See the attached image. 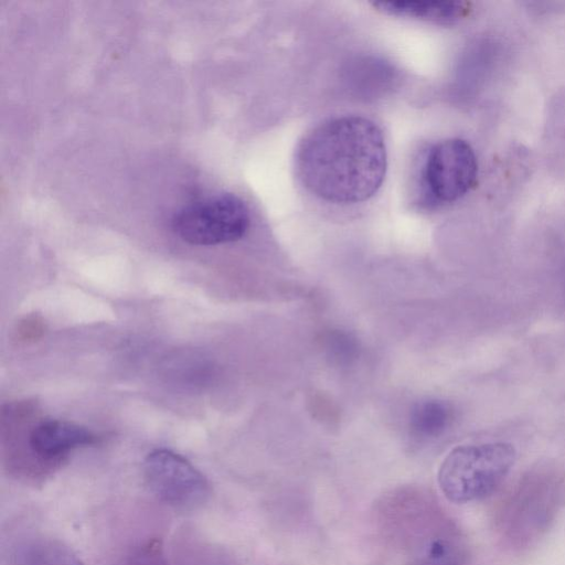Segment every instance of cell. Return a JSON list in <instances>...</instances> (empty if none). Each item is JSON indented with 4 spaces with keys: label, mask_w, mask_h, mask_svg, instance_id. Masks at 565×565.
Segmentation results:
<instances>
[{
    "label": "cell",
    "mask_w": 565,
    "mask_h": 565,
    "mask_svg": "<svg viewBox=\"0 0 565 565\" xmlns=\"http://www.w3.org/2000/svg\"><path fill=\"white\" fill-rule=\"evenodd\" d=\"M387 167L381 128L363 116L323 121L300 141L296 170L312 194L335 204L360 203L381 188Z\"/></svg>",
    "instance_id": "6da1fadb"
},
{
    "label": "cell",
    "mask_w": 565,
    "mask_h": 565,
    "mask_svg": "<svg viewBox=\"0 0 565 565\" xmlns=\"http://www.w3.org/2000/svg\"><path fill=\"white\" fill-rule=\"evenodd\" d=\"M433 503L424 494L399 492L384 503L382 523L407 550L411 565H462L460 537Z\"/></svg>",
    "instance_id": "7a4b0ae2"
},
{
    "label": "cell",
    "mask_w": 565,
    "mask_h": 565,
    "mask_svg": "<svg viewBox=\"0 0 565 565\" xmlns=\"http://www.w3.org/2000/svg\"><path fill=\"white\" fill-rule=\"evenodd\" d=\"M515 459V448L504 441L458 446L439 467V488L455 503L481 500L501 484Z\"/></svg>",
    "instance_id": "3957f363"
},
{
    "label": "cell",
    "mask_w": 565,
    "mask_h": 565,
    "mask_svg": "<svg viewBox=\"0 0 565 565\" xmlns=\"http://www.w3.org/2000/svg\"><path fill=\"white\" fill-rule=\"evenodd\" d=\"M249 222L248 207L241 198L218 193L179 210L172 218V228L189 244L210 246L239 239Z\"/></svg>",
    "instance_id": "277c9868"
},
{
    "label": "cell",
    "mask_w": 565,
    "mask_h": 565,
    "mask_svg": "<svg viewBox=\"0 0 565 565\" xmlns=\"http://www.w3.org/2000/svg\"><path fill=\"white\" fill-rule=\"evenodd\" d=\"M143 476L158 500L178 510H194L206 502V478L188 459L169 449H156L143 461Z\"/></svg>",
    "instance_id": "5b68a950"
},
{
    "label": "cell",
    "mask_w": 565,
    "mask_h": 565,
    "mask_svg": "<svg viewBox=\"0 0 565 565\" xmlns=\"http://www.w3.org/2000/svg\"><path fill=\"white\" fill-rule=\"evenodd\" d=\"M477 170V158L468 142L458 138L443 140L429 149L425 159V191L436 202H454L472 186Z\"/></svg>",
    "instance_id": "8992f818"
},
{
    "label": "cell",
    "mask_w": 565,
    "mask_h": 565,
    "mask_svg": "<svg viewBox=\"0 0 565 565\" xmlns=\"http://www.w3.org/2000/svg\"><path fill=\"white\" fill-rule=\"evenodd\" d=\"M95 443L96 435L93 431L62 419L43 420L32 428L29 436L31 450L43 459H53Z\"/></svg>",
    "instance_id": "52a82bcc"
},
{
    "label": "cell",
    "mask_w": 565,
    "mask_h": 565,
    "mask_svg": "<svg viewBox=\"0 0 565 565\" xmlns=\"http://www.w3.org/2000/svg\"><path fill=\"white\" fill-rule=\"evenodd\" d=\"M10 565H85L62 542L46 537L26 539L13 548Z\"/></svg>",
    "instance_id": "ba28073f"
},
{
    "label": "cell",
    "mask_w": 565,
    "mask_h": 565,
    "mask_svg": "<svg viewBox=\"0 0 565 565\" xmlns=\"http://www.w3.org/2000/svg\"><path fill=\"white\" fill-rule=\"evenodd\" d=\"M373 4L390 14L441 23L456 21L465 11L463 3L458 1H382Z\"/></svg>",
    "instance_id": "9c48e42d"
},
{
    "label": "cell",
    "mask_w": 565,
    "mask_h": 565,
    "mask_svg": "<svg viewBox=\"0 0 565 565\" xmlns=\"http://www.w3.org/2000/svg\"><path fill=\"white\" fill-rule=\"evenodd\" d=\"M452 409L446 402L429 399L417 404L411 413V429L423 438L436 437L450 425Z\"/></svg>",
    "instance_id": "30bf717a"
},
{
    "label": "cell",
    "mask_w": 565,
    "mask_h": 565,
    "mask_svg": "<svg viewBox=\"0 0 565 565\" xmlns=\"http://www.w3.org/2000/svg\"><path fill=\"white\" fill-rule=\"evenodd\" d=\"M124 565H167L163 558L153 551H145L128 559Z\"/></svg>",
    "instance_id": "8fae6325"
}]
</instances>
